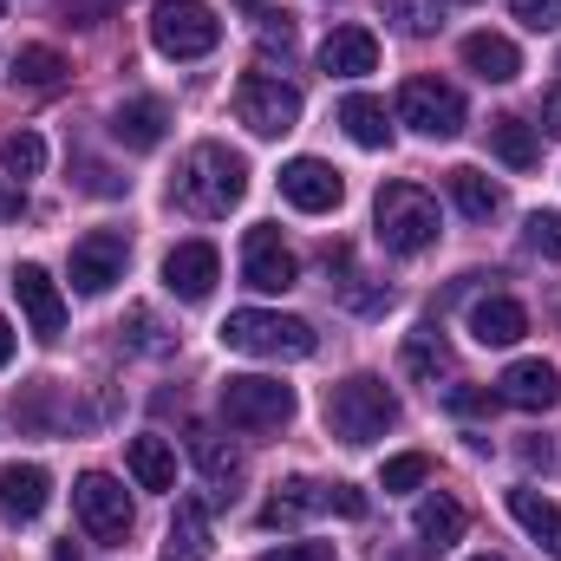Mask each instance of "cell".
<instances>
[{
	"mask_svg": "<svg viewBox=\"0 0 561 561\" xmlns=\"http://www.w3.org/2000/svg\"><path fill=\"white\" fill-rule=\"evenodd\" d=\"M523 236H529V249H536V255L561 262V216H556V209H536V216L523 222Z\"/></svg>",
	"mask_w": 561,
	"mask_h": 561,
	"instance_id": "obj_33",
	"label": "cell"
},
{
	"mask_svg": "<svg viewBox=\"0 0 561 561\" xmlns=\"http://www.w3.org/2000/svg\"><path fill=\"white\" fill-rule=\"evenodd\" d=\"M523 463H542V470H549V463H556V450H549V444H523Z\"/></svg>",
	"mask_w": 561,
	"mask_h": 561,
	"instance_id": "obj_42",
	"label": "cell"
},
{
	"mask_svg": "<svg viewBox=\"0 0 561 561\" xmlns=\"http://www.w3.org/2000/svg\"><path fill=\"white\" fill-rule=\"evenodd\" d=\"M163 125H170L163 99H131V105L112 112V138L125 144V150H157L163 144Z\"/></svg>",
	"mask_w": 561,
	"mask_h": 561,
	"instance_id": "obj_21",
	"label": "cell"
},
{
	"mask_svg": "<svg viewBox=\"0 0 561 561\" xmlns=\"http://www.w3.org/2000/svg\"><path fill=\"white\" fill-rule=\"evenodd\" d=\"M379 66V39L366 33V26H333L327 39H320V72H333V79H366Z\"/></svg>",
	"mask_w": 561,
	"mask_h": 561,
	"instance_id": "obj_17",
	"label": "cell"
},
{
	"mask_svg": "<svg viewBox=\"0 0 561 561\" xmlns=\"http://www.w3.org/2000/svg\"><path fill=\"white\" fill-rule=\"evenodd\" d=\"M66 79V59L53 53V46H20L13 53V85H26V92H53Z\"/></svg>",
	"mask_w": 561,
	"mask_h": 561,
	"instance_id": "obj_30",
	"label": "cell"
},
{
	"mask_svg": "<svg viewBox=\"0 0 561 561\" xmlns=\"http://www.w3.org/2000/svg\"><path fill=\"white\" fill-rule=\"evenodd\" d=\"M176 196L190 216H229L249 196V163L229 144H196L176 170Z\"/></svg>",
	"mask_w": 561,
	"mask_h": 561,
	"instance_id": "obj_1",
	"label": "cell"
},
{
	"mask_svg": "<svg viewBox=\"0 0 561 561\" xmlns=\"http://www.w3.org/2000/svg\"><path fill=\"white\" fill-rule=\"evenodd\" d=\"M392 424H399V399H392V386L373 379V373H353V379H340V386L327 392V431H333L340 444H373V437H386Z\"/></svg>",
	"mask_w": 561,
	"mask_h": 561,
	"instance_id": "obj_2",
	"label": "cell"
},
{
	"mask_svg": "<svg viewBox=\"0 0 561 561\" xmlns=\"http://www.w3.org/2000/svg\"><path fill=\"white\" fill-rule=\"evenodd\" d=\"M209 549H216L209 510H203L196 496H183L176 516H170V536H163V561H209Z\"/></svg>",
	"mask_w": 561,
	"mask_h": 561,
	"instance_id": "obj_19",
	"label": "cell"
},
{
	"mask_svg": "<svg viewBox=\"0 0 561 561\" xmlns=\"http://www.w3.org/2000/svg\"><path fill=\"white\" fill-rule=\"evenodd\" d=\"M7 216H20V190H13V176H0V222Z\"/></svg>",
	"mask_w": 561,
	"mask_h": 561,
	"instance_id": "obj_41",
	"label": "cell"
},
{
	"mask_svg": "<svg viewBox=\"0 0 561 561\" xmlns=\"http://www.w3.org/2000/svg\"><path fill=\"white\" fill-rule=\"evenodd\" d=\"M412 529H419V536L431 542V549H450V542H463L470 516H463V503H457V496H444V490H437V496H424V503H419Z\"/></svg>",
	"mask_w": 561,
	"mask_h": 561,
	"instance_id": "obj_25",
	"label": "cell"
},
{
	"mask_svg": "<svg viewBox=\"0 0 561 561\" xmlns=\"http://www.w3.org/2000/svg\"><path fill=\"white\" fill-rule=\"evenodd\" d=\"M46 496H53V477H46L39 463H0V523H7V529L39 523Z\"/></svg>",
	"mask_w": 561,
	"mask_h": 561,
	"instance_id": "obj_15",
	"label": "cell"
},
{
	"mask_svg": "<svg viewBox=\"0 0 561 561\" xmlns=\"http://www.w3.org/2000/svg\"><path fill=\"white\" fill-rule=\"evenodd\" d=\"M13 294H20V313H26L33 340H59L66 333V294H59V280L46 275V268L20 262L13 268Z\"/></svg>",
	"mask_w": 561,
	"mask_h": 561,
	"instance_id": "obj_13",
	"label": "cell"
},
{
	"mask_svg": "<svg viewBox=\"0 0 561 561\" xmlns=\"http://www.w3.org/2000/svg\"><path fill=\"white\" fill-rule=\"evenodd\" d=\"M463 66H470L483 85H510V79L523 72V53H516L503 33H470V39H463Z\"/></svg>",
	"mask_w": 561,
	"mask_h": 561,
	"instance_id": "obj_20",
	"label": "cell"
},
{
	"mask_svg": "<svg viewBox=\"0 0 561 561\" xmlns=\"http://www.w3.org/2000/svg\"><path fill=\"white\" fill-rule=\"evenodd\" d=\"M150 46L163 59H203L222 46V20L209 0H157L150 7Z\"/></svg>",
	"mask_w": 561,
	"mask_h": 561,
	"instance_id": "obj_5",
	"label": "cell"
},
{
	"mask_svg": "<svg viewBox=\"0 0 561 561\" xmlns=\"http://www.w3.org/2000/svg\"><path fill=\"white\" fill-rule=\"evenodd\" d=\"M242 7H262V0H242Z\"/></svg>",
	"mask_w": 561,
	"mask_h": 561,
	"instance_id": "obj_45",
	"label": "cell"
},
{
	"mask_svg": "<svg viewBox=\"0 0 561 561\" xmlns=\"http://www.w3.org/2000/svg\"><path fill=\"white\" fill-rule=\"evenodd\" d=\"M131 340H138L144 353H163V346H170V340H157V320H150L144 307H138V313H131Z\"/></svg>",
	"mask_w": 561,
	"mask_h": 561,
	"instance_id": "obj_39",
	"label": "cell"
},
{
	"mask_svg": "<svg viewBox=\"0 0 561 561\" xmlns=\"http://www.w3.org/2000/svg\"><path fill=\"white\" fill-rule=\"evenodd\" d=\"M125 262H131L125 236L92 229L85 242H72V287H79V294H105V287H118V280H125Z\"/></svg>",
	"mask_w": 561,
	"mask_h": 561,
	"instance_id": "obj_12",
	"label": "cell"
},
{
	"mask_svg": "<svg viewBox=\"0 0 561 561\" xmlns=\"http://www.w3.org/2000/svg\"><path fill=\"white\" fill-rule=\"evenodd\" d=\"M125 463H131L138 490H170V483H176V450H170L157 431H144V437L125 444Z\"/></svg>",
	"mask_w": 561,
	"mask_h": 561,
	"instance_id": "obj_24",
	"label": "cell"
},
{
	"mask_svg": "<svg viewBox=\"0 0 561 561\" xmlns=\"http://www.w3.org/2000/svg\"><path fill=\"white\" fill-rule=\"evenodd\" d=\"M262 561H333V542H280Z\"/></svg>",
	"mask_w": 561,
	"mask_h": 561,
	"instance_id": "obj_37",
	"label": "cell"
},
{
	"mask_svg": "<svg viewBox=\"0 0 561 561\" xmlns=\"http://www.w3.org/2000/svg\"><path fill=\"white\" fill-rule=\"evenodd\" d=\"M392 20L405 33H431L437 26V0H392Z\"/></svg>",
	"mask_w": 561,
	"mask_h": 561,
	"instance_id": "obj_34",
	"label": "cell"
},
{
	"mask_svg": "<svg viewBox=\"0 0 561 561\" xmlns=\"http://www.w3.org/2000/svg\"><path fill=\"white\" fill-rule=\"evenodd\" d=\"M490 150H496L510 170H536V163H542V138H536V125H523V118H496V125H490Z\"/></svg>",
	"mask_w": 561,
	"mask_h": 561,
	"instance_id": "obj_28",
	"label": "cell"
},
{
	"mask_svg": "<svg viewBox=\"0 0 561 561\" xmlns=\"http://www.w3.org/2000/svg\"><path fill=\"white\" fill-rule=\"evenodd\" d=\"M510 7H516V20H523V26H536V33L561 20V0H510Z\"/></svg>",
	"mask_w": 561,
	"mask_h": 561,
	"instance_id": "obj_36",
	"label": "cell"
},
{
	"mask_svg": "<svg viewBox=\"0 0 561 561\" xmlns=\"http://www.w3.org/2000/svg\"><path fill=\"white\" fill-rule=\"evenodd\" d=\"M216 280H222V255H216V242H176V249L163 255V287H170L176 300H209Z\"/></svg>",
	"mask_w": 561,
	"mask_h": 561,
	"instance_id": "obj_14",
	"label": "cell"
},
{
	"mask_svg": "<svg viewBox=\"0 0 561 561\" xmlns=\"http://www.w3.org/2000/svg\"><path fill=\"white\" fill-rule=\"evenodd\" d=\"M424 477H431V457H424V450H405V457H392V463L379 470V490H386V496H405V490H419Z\"/></svg>",
	"mask_w": 561,
	"mask_h": 561,
	"instance_id": "obj_32",
	"label": "cell"
},
{
	"mask_svg": "<svg viewBox=\"0 0 561 561\" xmlns=\"http://www.w3.org/2000/svg\"><path fill=\"white\" fill-rule=\"evenodd\" d=\"M496 399L516 405V412H549V405H561V373L549 359H516V366L496 379Z\"/></svg>",
	"mask_w": 561,
	"mask_h": 561,
	"instance_id": "obj_16",
	"label": "cell"
},
{
	"mask_svg": "<svg viewBox=\"0 0 561 561\" xmlns=\"http://www.w3.org/2000/svg\"><path fill=\"white\" fill-rule=\"evenodd\" d=\"M510 516H516V523H523V529L561 561V510L536 490V483H516V490H510Z\"/></svg>",
	"mask_w": 561,
	"mask_h": 561,
	"instance_id": "obj_22",
	"label": "cell"
},
{
	"mask_svg": "<svg viewBox=\"0 0 561 561\" xmlns=\"http://www.w3.org/2000/svg\"><path fill=\"white\" fill-rule=\"evenodd\" d=\"M529 333V313H523V300H510V294H490V300H477L470 307V340L477 346H516Z\"/></svg>",
	"mask_w": 561,
	"mask_h": 561,
	"instance_id": "obj_18",
	"label": "cell"
},
{
	"mask_svg": "<svg viewBox=\"0 0 561 561\" xmlns=\"http://www.w3.org/2000/svg\"><path fill=\"white\" fill-rule=\"evenodd\" d=\"M450 366V346H444V333L424 320V327H412L405 333V373L412 379H424V386H437V373Z\"/></svg>",
	"mask_w": 561,
	"mask_h": 561,
	"instance_id": "obj_29",
	"label": "cell"
},
{
	"mask_svg": "<svg viewBox=\"0 0 561 561\" xmlns=\"http://www.w3.org/2000/svg\"><path fill=\"white\" fill-rule=\"evenodd\" d=\"M542 131H549V138H561V85H549V92H542Z\"/></svg>",
	"mask_w": 561,
	"mask_h": 561,
	"instance_id": "obj_40",
	"label": "cell"
},
{
	"mask_svg": "<svg viewBox=\"0 0 561 561\" xmlns=\"http://www.w3.org/2000/svg\"><path fill=\"white\" fill-rule=\"evenodd\" d=\"M399 118H405L412 131H424V138H457V131H463V92L444 85V79H405Z\"/></svg>",
	"mask_w": 561,
	"mask_h": 561,
	"instance_id": "obj_9",
	"label": "cell"
},
{
	"mask_svg": "<svg viewBox=\"0 0 561 561\" xmlns=\"http://www.w3.org/2000/svg\"><path fill=\"white\" fill-rule=\"evenodd\" d=\"M280 196H287L300 216H327V209H340L346 183H340L333 163H320V157H294V163H280Z\"/></svg>",
	"mask_w": 561,
	"mask_h": 561,
	"instance_id": "obj_11",
	"label": "cell"
},
{
	"mask_svg": "<svg viewBox=\"0 0 561 561\" xmlns=\"http://www.w3.org/2000/svg\"><path fill=\"white\" fill-rule=\"evenodd\" d=\"M444 405H450V412H483V405H490V392H477V386H450V392H444Z\"/></svg>",
	"mask_w": 561,
	"mask_h": 561,
	"instance_id": "obj_38",
	"label": "cell"
},
{
	"mask_svg": "<svg viewBox=\"0 0 561 561\" xmlns=\"http://www.w3.org/2000/svg\"><path fill=\"white\" fill-rule=\"evenodd\" d=\"M340 125H346V138L359 144V150H386V144H392V125H386V105H379V99H366V92L340 99Z\"/></svg>",
	"mask_w": 561,
	"mask_h": 561,
	"instance_id": "obj_27",
	"label": "cell"
},
{
	"mask_svg": "<svg viewBox=\"0 0 561 561\" xmlns=\"http://www.w3.org/2000/svg\"><path fill=\"white\" fill-rule=\"evenodd\" d=\"M470 561H503V556H470Z\"/></svg>",
	"mask_w": 561,
	"mask_h": 561,
	"instance_id": "obj_44",
	"label": "cell"
},
{
	"mask_svg": "<svg viewBox=\"0 0 561 561\" xmlns=\"http://www.w3.org/2000/svg\"><path fill=\"white\" fill-rule=\"evenodd\" d=\"M0 170L20 176V183L39 176V170H46V138H39V131H13V138L0 144Z\"/></svg>",
	"mask_w": 561,
	"mask_h": 561,
	"instance_id": "obj_31",
	"label": "cell"
},
{
	"mask_svg": "<svg viewBox=\"0 0 561 561\" xmlns=\"http://www.w3.org/2000/svg\"><path fill=\"white\" fill-rule=\"evenodd\" d=\"M262 53H294V20L287 13H262Z\"/></svg>",
	"mask_w": 561,
	"mask_h": 561,
	"instance_id": "obj_35",
	"label": "cell"
},
{
	"mask_svg": "<svg viewBox=\"0 0 561 561\" xmlns=\"http://www.w3.org/2000/svg\"><path fill=\"white\" fill-rule=\"evenodd\" d=\"M236 118L255 131V138H287L300 125V92L280 79V72H242L236 85Z\"/></svg>",
	"mask_w": 561,
	"mask_h": 561,
	"instance_id": "obj_6",
	"label": "cell"
},
{
	"mask_svg": "<svg viewBox=\"0 0 561 561\" xmlns=\"http://www.w3.org/2000/svg\"><path fill=\"white\" fill-rule=\"evenodd\" d=\"M190 457H196V470H203L222 496H229V483L242 477V450H236V444H222L209 424H190Z\"/></svg>",
	"mask_w": 561,
	"mask_h": 561,
	"instance_id": "obj_23",
	"label": "cell"
},
{
	"mask_svg": "<svg viewBox=\"0 0 561 561\" xmlns=\"http://www.w3.org/2000/svg\"><path fill=\"white\" fill-rule=\"evenodd\" d=\"M0 366H13V327L0 320Z\"/></svg>",
	"mask_w": 561,
	"mask_h": 561,
	"instance_id": "obj_43",
	"label": "cell"
},
{
	"mask_svg": "<svg viewBox=\"0 0 561 561\" xmlns=\"http://www.w3.org/2000/svg\"><path fill=\"white\" fill-rule=\"evenodd\" d=\"M72 510H79V523H85L92 542H125V536H131V496H125V483L105 477V470H85V477L72 483Z\"/></svg>",
	"mask_w": 561,
	"mask_h": 561,
	"instance_id": "obj_8",
	"label": "cell"
},
{
	"mask_svg": "<svg viewBox=\"0 0 561 561\" xmlns=\"http://www.w3.org/2000/svg\"><path fill=\"white\" fill-rule=\"evenodd\" d=\"M222 419L236 431H280L294 419V386L262 379V373H236V379H222Z\"/></svg>",
	"mask_w": 561,
	"mask_h": 561,
	"instance_id": "obj_7",
	"label": "cell"
},
{
	"mask_svg": "<svg viewBox=\"0 0 561 561\" xmlns=\"http://www.w3.org/2000/svg\"><path fill=\"white\" fill-rule=\"evenodd\" d=\"M444 183H450V203H457V209H463L470 222H490V216L503 209V190H496V183H490V176H483L477 163H457V170H450Z\"/></svg>",
	"mask_w": 561,
	"mask_h": 561,
	"instance_id": "obj_26",
	"label": "cell"
},
{
	"mask_svg": "<svg viewBox=\"0 0 561 561\" xmlns=\"http://www.w3.org/2000/svg\"><path fill=\"white\" fill-rule=\"evenodd\" d=\"M373 229H379V242L392 255H424L444 236V216H437L431 190H419V183H386L379 203H373Z\"/></svg>",
	"mask_w": 561,
	"mask_h": 561,
	"instance_id": "obj_3",
	"label": "cell"
},
{
	"mask_svg": "<svg viewBox=\"0 0 561 561\" xmlns=\"http://www.w3.org/2000/svg\"><path fill=\"white\" fill-rule=\"evenodd\" d=\"M242 280L255 287V294H287L294 280H300V262H294V249L280 242V229H249L242 236Z\"/></svg>",
	"mask_w": 561,
	"mask_h": 561,
	"instance_id": "obj_10",
	"label": "cell"
},
{
	"mask_svg": "<svg viewBox=\"0 0 561 561\" xmlns=\"http://www.w3.org/2000/svg\"><path fill=\"white\" fill-rule=\"evenodd\" d=\"M222 346L229 353H249V359H307L320 346V333L294 313H262V307H242L222 320Z\"/></svg>",
	"mask_w": 561,
	"mask_h": 561,
	"instance_id": "obj_4",
	"label": "cell"
}]
</instances>
